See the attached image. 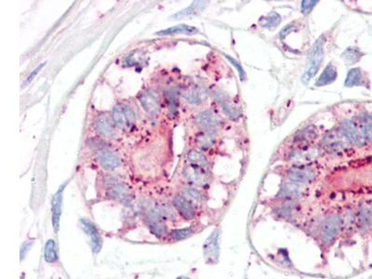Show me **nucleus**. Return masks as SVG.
<instances>
[{"mask_svg": "<svg viewBox=\"0 0 372 279\" xmlns=\"http://www.w3.org/2000/svg\"><path fill=\"white\" fill-rule=\"evenodd\" d=\"M345 221L342 214L332 212L324 218L317 227V241L321 250H330L337 242L339 236L344 230Z\"/></svg>", "mask_w": 372, "mask_h": 279, "instance_id": "obj_1", "label": "nucleus"}, {"mask_svg": "<svg viewBox=\"0 0 372 279\" xmlns=\"http://www.w3.org/2000/svg\"><path fill=\"white\" fill-rule=\"evenodd\" d=\"M324 45H325L324 36H321L319 39L316 40L315 44L313 45L310 53H309V58H308L309 67L305 71L304 76H303V78H302L304 83H309L318 72L320 65H321V62L323 61Z\"/></svg>", "mask_w": 372, "mask_h": 279, "instance_id": "obj_2", "label": "nucleus"}, {"mask_svg": "<svg viewBox=\"0 0 372 279\" xmlns=\"http://www.w3.org/2000/svg\"><path fill=\"white\" fill-rule=\"evenodd\" d=\"M112 119L115 125L123 130H130L136 122V115L130 106L119 103L114 107Z\"/></svg>", "mask_w": 372, "mask_h": 279, "instance_id": "obj_3", "label": "nucleus"}, {"mask_svg": "<svg viewBox=\"0 0 372 279\" xmlns=\"http://www.w3.org/2000/svg\"><path fill=\"white\" fill-rule=\"evenodd\" d=\"M68 183L62 184L51 199V223L54 234H58L60 230V223L62 213L63 204V192Z\"/></svg>", "mask_w": 372, "mask_h": 279, "instance_id": "obj_4", "label": "nucleus"}, {"mask_svg": "<svg viewBox=\"0 0 372 279\" xmlns=\"http://www.w3.org/2000/svg\"><path fill=\"white\" fill-rule=\"evenodd\" d=\"M145 222L149 231L158 238H162L168 234V227L165 223V219L158 210L153 208L147 212Z\"/></svg>", "mask_w": 372, "mask_h": 279, "instance_id": "obj_5", "label": "nucleus"}, {"mask_svg": "<svg viewBox=\"0 0 372 279\" xmlns=\"http://www.w3.org/2000/svg\"><path fill=\"white\" fill-rule=\"evenodd\" d=\"M79 223L83 232L90 237L91 251L94 254H98L102 248V237L99 229L94 223L85 218H80Z\"/></svg>", "mask_w": 372, "mask_h": 279, "instance_id": "obj_6", "label": "nucleus"}, {"mask_svg": "<svg viewBox=\"0 0 372 279\" xmlns=\"http://www.w3.org/2000/svg\"><path fill=\"white\" fill-rule=\"evenodd\" d=\"M183 174L190 184L198 187H206L210 183V175L205 167L190 164L184 168Z\"/></svg>", "mask_w": 372, "mask_h": 279, "instance_id": "obj_7", "label": "nucleus"}, {"mask_svg": "<svg viewBox=\"0 0 372 279\" xmlns=\"http://www.w3.org/2000/svg\"><path fill=\"white\" fill-rule=\"evenodd\" d=\"M287 177L293 184H309L316 178V171L307 166H293L287 170Z\"/></svg>", "mask_w": 372, "mask_h": 279, "instance_id": "obj_8", "label": "nucleus"}, {"mask_svg": "<svg viewBox=\"0 0 372 279\" xmlns=\"http://www.w3.org/2000/svg\"><path fill=\"white\" fill-rule=\"evenodd\" d=\"M175 211L185 221H193L197 217V210L194 202L183 195H178L172 199Z\"/></svg>", "mask_w": 372, "mask_h": 279, "instance_id": "obj_9", "label": "nucleus"}, {"mask_svg": "<svg viewBox=\"0 0 372 279\" xmlns=\"http://www.w3.org/2000/svg\"><path fill=\"white\" fill-rule=\"evenodd\" d=\"M342 132L345 137V139L349 141L350 143L353 145L363 146L366 144V141L361 132L360 128L356 125V123L354 122L351 119H346L343 122Z\"/></svg>", "mask_w": 372, "mask_h": 279, "instance_id": "obj_10", "label": "nucleus"}, {"mask_svg": "<svg viewBox=\"0 0 372 279\" xmlns=\"http://www.w3.org/2000/svg\"><path fill=\"white\" fill-rule=\"evenodd\" d=\"M95 129L97 133L102 138L105 139H112L116 136V129H115V123L113 119L108 116L107 114H100L96 117L95 122H94Z\"/></svg>", "mask_w": 372, "mask_h": 279, "instance_id": "obj_11", "label": "nucleus"}, {"mask_svg": "<svg viewBox=\"0 0 372 279\" xmlns=\"http://www.w3.org/2000/svg\"><path fill=\"white\" fill-rule=\"evenodd\" d=\"M95 156L97 161L99 162L101 167L104 169L113 170L120 166V158L116 154H114L112 151L108 150L107 148H98L95 151Z\"/></svg>", "mask_w": 372, "mask_h": 279, "instance_id": "obj_12", "label": "nucleus"}, {"mask_svg": "<svg viewBox=\"0 0 372 279\" xmlns=\"http://www.w3.org/2000/svg\"><path fill=\"white\" fill-rule=\"evenodd\" d=\"M109 198L117 200L120 203H129L131 200V194L129 187L124 184H114L107 189Z\"/></svg>", "mask_w": 372, "mask_h": 279, "instance_id": "obj_13", "label": "nucleus"}, {"mask_svg": "<svg viewBox=\"0 0 372 279\" xmlns=\"http://www.w3.org/2000/svg\"><path fill=\"white\" fill-rule=\"evenodd\" d=\"M140 102L150 117H156L159 114L160 106L158 98L151 91H145L141 94Z\"/></svg>", "mask_w": 372, "mask_h": 279, "instance_id": "obj_14", "label": "nucleus"}, {"mask_svg": "<svg viewBox=\"0 0 372 279\" xmlns=\"http://www.w3.org/2000/svg\"><path fill=\"white\" fill-rule=\"evenodd\" d=\"M324 147L330 153H341L344 149V141L342 139V136L336 132L331 131L330 133L327 134L323 142Z\"/></svg>", "mask_w": 372, "mask_h": 279, "instance_id": "obj_15", "label": "nucleus"}, {"mask_svg": "<svg viewBox=\"0 0 372 279\" xmlns=\"http://www.w3.org/2000/svg\"><path fill=\"white\" fill-rule=\"evenodd\" d=\"M196 123L200 128H204L207 131H210L218 125L219 120L215 114L207 110L198 114V117H196Z\"/></svg>", "mask_w": 372, "mask_h": 279, "instance_id": "obj_16", "label": "nucleus"}, {"mask_svg": "<svg viewBox=\"0 0 372 279\" xmlns=\"http://www.w3.org/2000/svg\"><path fill=\"white\" fill-rule=\"evenodd\" d=\"M337 78H338V70H337V68L332 63H329L324 69V71L322 72L320 77L317 78L316 86V87L327 86L329 84L333 83L337 79Z\"/></svg>", "mask_w": 372, "mask_h": 279, "instance_id": "obj_17", "label": "nucleus"}, {"mask_svg": "<svg viewBox=\"0 0 372 279\" xmlns=\"http://www.w3.org/2000/svg\"><path fill=\"white\" fill-rule=\"evenodd\" d=\"M199 33L198 28L194 27L191 25H187V24H179V25H175L172 27L167 28L165 30H161L156 34L158 36H173V34H178V33H183V34H197Z\"/></svg>", "mask_w": 372, "mask_h": 279, "instance_id": "obj_18", "label": "nucleus"}, {"mask_svg": "<svg viewBox=\"0 0 372 279\" xmlns=\"http://www.w3.org/2000/svg\"><path fill=\"white\" fill-rule=\"evenodd\" d=\"M208 2H203V1H196L193 2L191 5L188 8H186L184 10L180 11V12L176 13L172 18H175V20L180 19V18H184V17L193 16V15H197L198 13L202 12L204 9L207 7Z\"/></svg>", "mask_w": 372, "mask_h": 279, "instance_id": "obj_19", "label": "nucleus"}, {"mask_svg": "<svg viewBox=\"0 0 372 279\" xmlns=\"http://www.w3.org/2000/svg\"><path fill=\"white\" fill-rule=\"evenodd\" d=\"M44 260L47 263H55L59 260L58 256V251H57V245L55 240L50 238L47 240L45 247H44V253H43Z\"/></svg>", "mask_w": 372, "mask_h": 279, "instance_id": "obj_20", "label": "nucleus"}, {"mask_svg": "<svg viewBox=\"0 0 372 279\" xmlns=\"http://www.w3.org/2000/svg\"><path fill=\"white\" fill-rule=\"evenodd\" d=\"M317 137V130L315 126H309L307 128L302 129L294 137V142L296 143H311Z\"/></svg>", "mask_w": 372, "mask_h": 279, "instance_id": "obj_21", "label": "nucleus"}, {"mask_svg": "<svg viewBox=\"0 0 372 279\" xmlns=\"http://www.w3.org/2000/svg\"><path fill=\"white\" fill-rule=\"evenodd\" d=\"M359 122V128L364 138L372 144V117L367 114H363L360 116Z\"/></svg>", "mask_w": 372, "mask_h": 279, "instance_id": "obj_22", "label": "nucleus"}, {"mask_svg": "<svg viewBox=\"0 0 372 279\" xmlns=\"http://www.w3.org/2000/svg\"><path fill=\"white\" fill-rule=\"evenodd\" d=\"M362 56H363V53L361 52L359 49L355 48V47H350L343 52L342 59L346 62V64L352 65V64L356 63L357 61H360Z\"/></svg>", "mask_w": 372, "mask_h": 279, "instance_id": "obj_23", "label": "nucleus"}, {"mask_svg": "<svg viewBox=\"0 0 372 279\" xmlns=\"http://www.w3.org/2000/svg\"><path fill=\"white\" fill-rule=\"evenodd\" d=\"M188 161L190 162L191 165H195L198 167H208L209 161L207 159V157L205 156L202 152L198 150H191L189 152L188 156Z\"/></svg>", "mask_w": 372, "mask_h": 279, "instance_id": "obj_24", "label": "nucleus"}, {"mask_svg": "<svg viewBox=\"0 0 372 279\" xmlns=\"http://www.w3.org/2000/svg\"><path fill=\"white\" fill-rule=\"evenodd\" d=\"M280 22H281V17L275 11L259 19L261 26L267 28V29H273V28L276 27Z\"/></svg>", "mask_w": 372, "mask_h": 279, "instance_id": "obj_25", "label": "nucleus"}, {"mask_svg": "<svg viewBox=\"0 0 372 279\" xmlns=\"http://www.w3.org/2000/svg\"><path fill=\"white\" fill-rule=\"evenodd\" d=\"M362 71L360 68H353L349 70V72L347 74V77L344 82V86L352 88L355 86H359L362 82Z\"/></svg>", "mask_w": 372, "mask_h": 279, "instance_id": "obj_26", "label": "nucleus"}, {"mask_svg": "<svg viewBox=\"0 0 372 279\" xmlns=\"http://www.w3.org/2000/svg\"><path fill=\"white\" fill-rule=\"evenodd\" d=\"M196 143L199 148L208 149L209 147H211L215 143L214 135L210 131L205 130L203 132L198 134L196 139Z\"/></svg>", "mask_w": 372, "mask_h": 279, "instance_id": "obj_27", "label": "nucleus"}, {"mask_svg": "<svg viewBox=\"0 0 372 279\" xmlns=\"http://www.w3.org/2000/svg\"><path fill=\"white\" fill-rule=\"evenodd\" d=\"M195 234V230L193 227H184V228L173 229L169 232V238L173 241H181L190 237Z\"/></svg>", "mask_w": 372, "mask_h": 279, "instance_id": "obj_28", "label": "nucleus"}, {"mask_svg": "<svg viewBox=\"0 0 372 279\" xmlns=\"http://www.w3.org/2000/svg\"><path fill=\"white\" fill-rule=\"evenodd\" d=\"M204 95L205 94L202 90L197 88H193L184 93V98L187 101L194 104H198L203 100Z\"/></svg>", "mask_w": 372, "mask_h": 279, "instance_id": "obj_29", "label": "nucleus"}, {"mask_svg": "<svg viewBox=\"0 0 372 279\" xmlns=\"http://www.w3.org/2000/svg\"><path fill=\"white\" fill-rule=\"evenodd\" d=\"M182 194L187 198H189L193 202H202L204 200V196L202 193L199 190L193 188V187H187L182 190Z\"/></svg>", "mask_w": 372, "mask_h": 279, "instance_id": "obj_30", "label": "nucleus"}, {"mask_svg": "<svg viewBox=\"0 0 372 279\" xmlns=\"http://www.w3.org/2000/svg\"><path fill=\"white\" fill-rule=\"evenodd\" d=\"M221 106H222V109H224V111H225L226 115L228 117L233 118V119L237 118V117H239V116H240L239 109L237 108V106H234L230 101L224 100L222 103H221Z\"/></svg>", "mask_w": 372, "mask_h": 279, "instance_id": "obj_31", "label": "nucleus"}, {"mask_svg": "<svg viewBox=\"0 0 372 279\" xmlns=\"http://www.w3.org/2000/svg\"><path fill=\"white\" fill-rule=\"evenodd\" d=\"M34 240H27L24 241L22 246H21V251H20V257H21V262L25 259V257L27 256L29 251H31L32 247L34 246Z\"/></svg>", "mask_w": 372, "mask_h": 279, "instance_id": "obj_32", "label": "nucleus"}, {"mask_svg": "<svg viewBox=\"0 0 372 279\" xmlns=\"http://www.w3.org/2000/svg\"><path fill=\"white\" fill-rule=\"evenodd\" d=\"M318 3V1H302V5H301V10L304 14H308L311 11H313V9L316 7V4Z\"/></svg>", "mask_w": 372, "mask_h": 279, "instance_id": "obj_33", "label": "nucleus"}, {"mask_svg": "<svg viewBox=\"0 0 372 279\" xmlns=\"http://www.w3.org/2000/svg\"><path fill=\"white\" fill-rule=\"evenodd\" d=\"M298 27L297 26V24L295 23V22H291V23H289V24H288L287 26H285V27L283 28L282 30L280 31V33H279V38H280V39H284L287 36H288V33H291L292 31H294L296 28Z\"/></svg>", "mask_w": 372, "mask_h": 279, "instance_id": "obj_34", "label": "nucleus"}, {"mask_svg": "<svg viewBox=\"0 0 372 279\" xmlns=\"http://www.w3.org/2000/svg\"><path fill=\"white\" fill-rule=\"evenodd\" d=\"M226 57H227V59H228L229 61H231L232 64L236 66V68L237 69V71H238V74H239V77H240V78H241L242 80H245V78H246V73L244 71V69H243L242 66L240 65V63H239L238 61H236L235 59L231 58L230 56L226 55Z\"/></svg>", "mask_w": 372, "mask_h": 279, "instance_id": "obj_35", "label": "nucleus"}, {"mask_svg": "<svg viewBox=\"0 0 372 279\" xmlns=\"http://www.w3.org/2000/svg\"><path fill=\"white\" fill-rule=\"evenodd\" d=\"M44 65H45V62L41 63V64H40L39 66L36 67V68L34 69V71L31 73V74L29 75L28 77H27V78H26V83H30V82H31V81L35 78V76L40 72V70L44 67Z\"/></svg>", "mask_w": 372, "mask_h": 279, "instance_id": "obj_36", "label": "nucleus"}, {"mask_svg": "<svg viewBox=\"0 0 372 279\" xmlns=\"http://www.w3.org/2000/svg\"><path fill=\"white\" fill-rule=\"evenodd\" d=\"M366 212H367V216H368V219H369V222H370V224H371L372 227V205L371 206H366Z\"/></svg>", "mask_w": 372, "mask_h": 279, "instance_id": "obj_37", "label": "nucleus"}, {"mask_svg": "<svg viewBox=\"0 0 372 279\" xmlns=\"http://www.w3.org/2000/svg\"><path fill=\"white\" fill-rule=\"evenodd\" d=\"M176 279H189L187 278V277H184V276H180V277H177Z\"/></svg>", "mask_w": 372, "mask_h": 279, "instance_id": "obj_38", "label": "nucleus"}]
</instances>
